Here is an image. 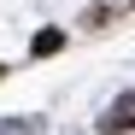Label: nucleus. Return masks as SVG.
I'll use <instances>...</instances> for the list:
<instances>
[{"label":"nucleus","mask_w":135,"mask_h":135,"mask_svg":"<svg viewBox=\"0 0 135 135\" xmlns=\"http://www.w3.org/2000/svg\"><path fill=\"white\" fill-rule=\"evenodd\" d=\"M100 129H112V135H123V129H135V94H129V100H118V106H112L106 118H100Z\"/></svg>","instance_id":"f257e3e1"}]
</instances>
